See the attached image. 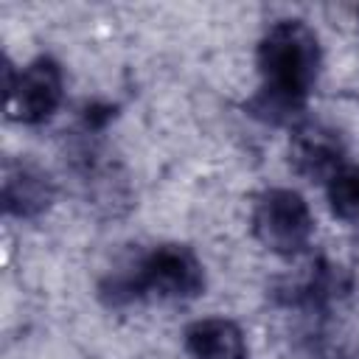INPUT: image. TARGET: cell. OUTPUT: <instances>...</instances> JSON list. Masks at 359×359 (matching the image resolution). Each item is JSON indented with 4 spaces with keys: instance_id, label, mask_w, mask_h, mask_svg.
I'll use <instances>...</instances> for the list:
<instances>
[{
    "instance_id": "ba28073f",
    "label": "cell",
    "mask_w": 359,
    "mask_h": 359,
    "mask_svg": "<svg viewBox=\"0 0 359 359\" xmlns=\"http://www.w3.org/2000/svg\"><path fill=\"white\" fill-rule=\"evenodd\" d=\"M185 351L191 359H247V339L238 323L227 317H202L194 320L185 334Z\"/></svg>"
},
{
    "instance_id": "5b68a950",
    "label": "cell",
    "mask_w": 359,
    "mask_h": 359,
    "mask_svg": "<svg viewBox=\"0 0 359 359\" xmlns=\"http://www.w3.org/2000/svg\"><path fill=\"white\" fill-rule=\"evenodd\" d=\"M348 289H351V280L339 264H334L328 258H314L303 275L283 280L272 292V297L286 309L317 317V314L328 311L334 306V300L345 297Z\"/></svg>"
},
{
    "instance_id": "3957f363",
    "label": "cell",
    "mask_w": 359,
    "mask_h": 359,
    "mask_svg": "<svg viewBox=\"0 0 359 359\" xmlns=\"http://www.w3.org/2000/svg\"><path fill=\"white\" fill-rule=\"evenodd\" d=\"M252 236L283 258L306 252L314 236L309 202L292 188H266L252 208Z\"/></svg>"
},
{
    "instance_id": "9c48e42d",
    "label": "cell",
    "mask_w": 359,
    "mask_h": 359,
    "mask_svg": "<svg viewBox=\"0 0 359 359\" xmlns=\"http://www.w3.org/2000/svg\"><path fill=\"white\" fill-rule=\"evenodd\" d=\"M325 196L331 213L342 222L359 224V165L345 163L325 180Z\"/></svg>"
},
{
    "instance_id": "7a4b0ae2",
    "label": "cell",
    "mask_w": 359,
    "mask_h": 359,
    "mask_svg": "<svg viewBox=\"0 0 359 359\" xmlns=\"http://www.w3.org/2000/svg\"><path fill=\"white\" fill-rule=\"evenodd\" d=\"M205 292V266L199 255L180 241H163L112 269L98 283V297L109 309L143 300H194Z\"/></svg>"
},
{
    "instance_id": "8992f818",
    "label": "cell",
    "mask_w": 359,
    "mask_h": 359,
    "mask_svg": "<svg viewBox=\"0 0 359 359\" xmlns=\"http://www.w3.org/2000/svg\"><path fill=\"white\" fill-rule=\"evenodd\" d=\"M289 163L300 177L328 180L345 165L342 135L323 121H297L289 135Z\"/></svg>"
},
{
    "instance_id": "277c9868",
    "label": "cell",
    "mask_w": 359,
    "mask_h": 359,
    "mask_svg": "<svg viewBox=\"0 0 359 359\" xmlns=\"http://www.w3.org/2000/svg\"><path fill=\"white\" fill-rule=\"evenodd\" d=\"M3 73H6V112L11 121L25 126H39L56 115L65 98V73L53 56L42 53L20 70H14L6 62Z\"/></svg>"
},
{
    "instance_id": "30bf717a",
    "label": "cell",
    "mask_w": 359,
    "mask_h": 359,
    "mask_svg": "<svg viewBox=\"0 0 359 359\" xmlns=\"http://www.w3.org/2000/svg\"><path fill=\"white\" fill-rule=\"evenodd\" d=\"M334 359H359V348H353V351H348V353H339V356H334Z\"/></svg>"
},
{
    "instance_id": "52a82bcc",
    "label": "cell",
    "mask_w": 359,
    "mask_h": 359,
    "mask_svg": "<svg viewBox=\"0 0 359 359\" xmlns=\"http://www.w3.org/2000/svg\"><path fill=\"white\" fill-rule=\"evenodd\" d=\"M0 185H3V210L14 219H36L56 199L53 177L28 157H6Z\"/></svg>"
},
{
    "instance_id": "6da1fadb",
    "label": "cell",
    "mask_w": 359,
    "mask_h": 359,
    "mask_svg": "<svg viewBox=\"0 0 359 359\" xmlns=\"http://www.w3.org/2000/svg\"><path fill=\"white\" fill-rule=\"evenodd\" d=\"M255 62L261 84L247 109L266 123L294 121L306 109L323 67L317 31L303 20H278L264 31Z\"/></svg>"
}]
</instances>
